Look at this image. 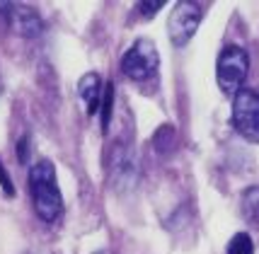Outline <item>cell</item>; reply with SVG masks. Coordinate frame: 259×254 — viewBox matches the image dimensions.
I'll list each match as a JSON object with an SVG mask.
<instances>
[{
	"label": "cell",
	"mask_w": 259,
	"mask_h": 254,
	"mask_svg": "<svg viewBox=\"0 0 259 254\" xmlns=\"http://www.w3.org/2000/svg\"><path fill=\"white\" fill-rule=\"evenodd\" d=\"M0 187H3V191H5L8 196H15V187H12V179H10V175H8V170L3 167V162H0Z\"/></svg>",
	"instance_id": "obj_11"
},
{
	"label": "cell",
	"mask_w": 259,
	"mask_h": 254,
	"mask_svg": "<svg viewBox=\"0 0 259 254\" xmlns=\"http://www.w3.org/2000/svg\"><path fill=\"white\" fill-rule=\"evenodd\" d=\"M249 70V58L247 51L240 46H226L221 56H218V66H215V77L218 85L226 95H237L242 80L247 77Z\"/></svg>",
	"instance_id": "obj_2"
},
{
	"label": "cell",
	"mask_w": 259,
	"mask_h": 254,
	"mask_svg": "<svg viewBox=\"0 0 259 254\" xmlns=\"http://www.w3.org/2000/svg\"><path fill=\"white\" fill-rule=\"evenodd\" d=\"M201 5L199 3H177L167 20V34L175 46L189 44L199 24H201Z\"/></svg>",
	"instance_id": "obj_5"
},
{
	"label": "cell",
	"mask_w": 259,
	"mask_h": 254,
	"mask_svg": "<svg viewBox=\"0 0 259 254\" xmlns=\"http://www.w3.org/2000/svg\"><path fill=\"white\" fill-rule=\"evenodd\" d=\"M233 126L249 143H259V95L254 90H240L235 95Z\"/></svg>",
	"instance_id": "obj_4"
},
{
	"label": "cell",
	"mask_w": 259,
	"mask_h": 254,
	"mask_svg": "<svg viewBox=\"0 0 259 254\" xmlns=\"http://www.w3.org/2000/svg\"><path fill=\"white\" fill-rule=\"evenodd\" d=\"M78 95H80V100H82V104H85V109L90 111V114H95L97 107H100V102H102V80H100V75H97V73H88V75L80 77Z\"/></svg>",
	"instance_id": "obj_7"
},
{
	"label": "cell",
	"mask_w": 259,
	"mask_h": 254,
	"mask_svg": "<svg viewBox=\"0 0 259 254\" xmlns=\"http://www.w3.org/2000/svg\"><path fill=\"white\" fill-rule=\"evenodd\" d=\"M162 8V0H150V3H141V15L150 17L153 12H158Z\"/></svg>",
	"instance_id": "obj_12"
},
{
	"label": "cell",
	"mask_w": 259,
	"mask_h": 254,
	"mask_svg": "<svg viewBox=\"0 0 259 254\" xmlns=\"http://www.w3.org/2000/svg\"><path fill=\"white\" fill-rule=\"evenodd\" d=\"M228 254H254V244H252L247 232H240V235H235V237L230 240Z\"/></svg>",
	"instance_id": "obj_9"
},
{
	"label": "cell",
	"mask_w": 259,
	"mask_h": 254,
	"mask_svg": "<svg viewBox=\"0 0 259 254\" xmlns=\"http://www.w3.org/2000/svg\"><path fill=\"white\" fill-rule=\"evenodd\" d=\"M17 157H20V162H27V157H29V138H27V136L20 138V145H17Z\"/></svg>",
	"instance_id": "obj_13"
},
{
	"label": "cell",
	"mask_w": 259,
	"mask_h": 254,
	"mask_svg": "<svg viewBox=\"0 0 259 254\" xmlns=\"http://www.w3.org/2000/svg\"><path fill=\"white\" fill-rule=\"evenodd\" d=\"M112 107H114V85L107 82L104 85V100H102V129L107 131L109 121H112Z\"/></svg>",
	"instance_id": "obj_10"
},
{
	"label": "cell",
	"mask_w": 259,
	"mask_h": 254,
	"mask_svg": "<svg viewBox=\"0 0 259 254\" xmlns=\"http://www.w3.org/2000/svg\"><path fill=\"white\" fill-rule=\"evenodd\" d=\"M242 213L247 216V221L259 223V189H247L242 196Z\"/></svg>",
	"instance_id": "obj_8"
},
{
	"label": "cell",
	"mask_w": 259,
	"mask_h": 254,
	"mask_svg": "<svg viewBox=\"0 0 259 254\" xmlns=\"http://www.w3.org/2000/svg\"><path fill=\"white\" fill-rule=\"evenodd\" d=\"M0 12L12 22V27L24 36H34L41 32V20L39 15L27 8V5H17V3H0Z\"/></svg>",
	"instance_id": "obj_6"
},
{
	"label": "cell",
	"mask_w": 259,
	"mask_h": 254,
	"mask_svg": "<svg viewBox=\"0 0 259 254\" xmlns=\"http://www.w3.org/2000/svg\"><path fill=\"white\" fill-rule=\"evenodd\" d=\"M160 66L158 49L153 41L148 39H138L124 56H121V70L126 77L131 80H148L150 75H155V70Z\"/></svg>",
	"instance_id": "obj_3"
},
{
	"label": "cell",
	"mask_w": 259,
	"mask_h": 254,
	"mask_svg": "<svg viewBox=\"0 0 259 254\" xmlns=\"http://www.w3.org/2000/svg\"><path fill=\"white\" fill-rule=\"evenodd\" d=\"M29 191L34 210L44 223H54L63 210V196L56 182V170L49 160H39L29 170Z\"/></svg>",
	"instance_id": "obj_1"
}]
</instances>
